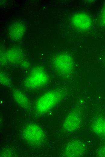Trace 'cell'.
<instances>
[{
    "label": "cell",
    "instance_id": "4fadbf2b",
    "mask_svg": "<svg viewBox=\"0 0 105 157\" xmlns=\"http://www.w3.org/2000/svg\"><path fill=\"white\" fill-rule=\"evenodd\" d=\"M100 19L102 23L105 25V6L103 7L101 11Z\"/></svg>",
    "mask_w": 105,
    "mask_h": 157
},
{
    "label": "cell",
    "instance_id": "5b68a950",
    "mask_svg": "<svg viewBox=\"0 0 105 157\" xmlns=\"http://www.w3.org/2000/svg\"><path fill=\"white\" fill-rule=\"evenodd\" d=\"M25 31V24L19 20L13 22L10 26L8 29L9 37L12 40L15 41L21 40L24 34Z\"/></svg>",
    "mask_w": 105,
    "mask_h": 157
},
{
    "label": "cell",
    "instance_id": "277c9868",
    "mask_svg": "<svg viewBox=\"0 0 105 157\" xmlns=\"http://www.w3.org/2000/svg\"><path fill=\"white\" fill-rule=\"evenodd\" d=\"M53 63L56 71L62 75H69L73 71L74 65L73 59L67 53L58 55L53 59Z\"/></svg>",
    "mask_w": 105,
    "mask_h": 157
},
{
    "label": "cell",
    "instance_id": "7c38bea8",
    "mask_svg": "<svg viewBox=\"0 0 105 157\" xmlns=\"http://www.w3.org/2000/svg\"><path fill=\"white\" fill-rule=\"evenodd\" d=\"M0 82L1 84L4 86L9 87L11 85L10 79L5 74L2 72L0 73Z\"/></svg>",
    "mask_w": 105,
    "mask_h": 157
},
{
    "label": "cell",
    "instance_id": "8992f818",
    "mask_svg": "<svg viewBox=\"0 0 105 157\" xmlns=\"http://www.w3.org/2000/svg\"><path fill=\"white\" fill-rule=\"evenodd\" d=\"M74 27L79 30H85L88 29L91 25L90 17L85 13H77L74 15L72 19Z\"/></svg>",
    "mask_w": 105,
    "mask_h": 157
},
{
    "label": "cell",
    "instance_id": "8fae6325",
    "mask_svg": "<svg viewBox=\"0 0 105 157\" xmlns=\"http://www.w3.org/2000/svg\"><path fill=\"white\" fill-rule=\"evenodd\" d=\"M93 129L97 134L105 136V119L97 120L93 126Z\"/></svg>",
    "mask_w": 105,
    "mask_h": 157
},
{
    "label": "cell",
    "instance_id": "ba28073f",
    "mask_svg": "<svg viewBox=\"0 0 105 157\" xmlns=\"http://www.w3.org/2000/svg\"><path fill=\"white\" fill-rule=\"evenodd\" d=\"M80 119L79 114L75 112L70 113L65 120L63 127L66 130L71 131L76 130L79 127Z\"/></svg>",
    "mask_w": 105,
    "mask_h": 157
},
{
    "label": "cell",
    "instance_id": "3957f363",
    "mask_svg": "<svg viewBox=\"0 0 105 157\" xmlns=\"http://www.w3.org/2000/svg\"><path fill=\"white\" fill-rule=\"evenodd\" d=\"M21 136L26 141L34 145L42 143L45 138L44 132L41 127L33 124L27 125L24 127Z\"/></svg>",
    "mask_w": 105,
    "mask_h": 157
},
{
    "label": "cell",
    "instance_id": "6da1fadb",
    "mask_svg": "<svg viewBox=\"0 0 105 157\" xmlns=\"http://www.w3.org/2000/svg\"><path fill=\"white\" fill-rule=\"evenodd\" d=\"M63 92L61 90L54 89L48 91L40 97L36 104L38 113L43 114L52 109L64 97Z\"/></svg>",
    "mask_w": 105,
    "mask_h": 157
},
{
    "label": "cell",
    "instance_id": "52a82bcc",
    "mask_svg": "<svg viewBox=\"0 0 105 157\" xmlns=\"http://www.w3.org/2000/svg\"><path fill=\"white\" fill-rule=\"evenodd\" d=\"M23 53L21 49L15 48L10 49L2 56L1 60L11 63L20 62L23 59Z\"/></svg>",
    "mask_w": 105,
    "mask_h": 157
},
{
    "label": "cell",
    "instance_id": "7a4b0ae2",
    "mask_svg": "<svg viewBox=\"0 0 105 157\" xmlns=\"http://www.w3.org/2000/svg\"><path fill=\"white\" fill-rule=\"evenodd\" d=\"M49 78L45 69L41 67L33 68L25 79L24 86L26 88L34 89L46 85Z\"/></svg>",
    "mask_w": 105,
    "mask_h": 157
},
{
    "label": "cell",
    "instance_id": "30bf717a",
    "mask_svg": "<svg viewBox=\"0 0 105 157\" xmlns=\"http://www.w3.org/2000/svg\"><path fill=\"white\" fill-rule=\"evenodd\" d=\"M83 145L77 141H72L67 146L65 150L66 155L68 156H77L83 151Z\"/></svg>",
    "mask_w": 105,
    "mask_h": 157
},
{
    "label": "cell",
    "instance_id": "9c48e42d",
    "mask_svg": "<svg viewBox=\"0 0 105 157\" xmlns=\"http://www.w3.org/2000/svg\"><path fill=\"white\" fill-rule=\"evenodd\" d=\"M13 96L16 103L24 109L29 110L30 108L31 105L30 100L20 90L15 89L13 91Z\"/></svg>",
    "mask_w": 105,
    "mask_h": 157
}]
</instances>
